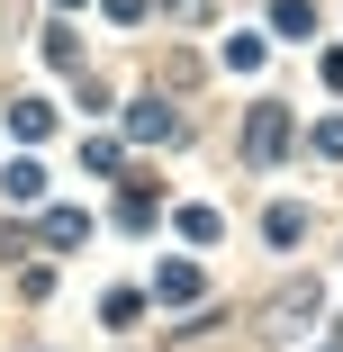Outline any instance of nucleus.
Masks as SVG:
<instances>
[{
	"mask_svg": "<svg viewBox=\"0 0 343 352\" xmlns=\"http://www.w3.org/2000/svg\"><path fill=\"white\" fill-rule=\"evenodd\" d=\"M316 154H343V118H316Z\"/></svg>",
	"mask_w": 343,
	"mask_h": 352,
	"instance_id": "nucleus-10",
	"label": "nucleus"
},
{
	"mask_svg": "<svg viewBox=\"0 0 343 352\" xmlns=\"http://www.w3.org/2000/svg\"><path fill=\"white\" fill-rule=\"evenodd\" d=\"M172 10H181V19H208V0H172Z\"/></svg>",
	"mask_w": 343,
	"mask_h": 352,
	"instance_id": "nucleus-12",
	"label": "nucleus"
},
{
	"mask_svg": "<svg viewBox=\"0 0 343 352\" xmlns=\"http://www.w3.org/2000/svg\"><path fill=\"white\" fill-rule=\"evenodd\" d=\"M126 135H135V145H181V118H172L163 100H135V109H126Z\"/></svg>",
	"mask_w": 343,
	"mask_h": 352,
	"instance_id": "nucleus-3",
	"label": "nucleus"
},
{
	"mask_svg": "<svg viewBox=\"0 0 343 352\" xmlns=\"http://www.w3.org/2000/svg\"><path fill=\"white\" fill-rule=\"evenodd\" d=\"M226 63H235V73H262V36L235 28V36H226Z\"/></svg>",
	"mask_w": 343,
	"mask_h": 352,
	"instance_id": "nucleus-8",
	"label": "nucleus"
},
{
	"mask_svg": "<svg viewBox=\"0 0 343 352\" xmlns=\"http://www.w3.org/2000/svg\"><path fill=\"white\" fill-rule=\"evenodd\" d=\"M316 316H325V289H316V280H289V289L271 298V316H262V334H271V343H289V334H307Z\"/></svg>",
	"mask_w": 343,
	"mask_h": 352,
	"instance_id": "nucleus-1",
	"label": "nucleus"
},
{
	"mask_svg": "<svg viewBox=\"0 0 343 352\" xmlns=\"http://www.w3.org/2000/svg\"><path fill=\"white\" fill-rule=\"evenodd\" d=\"M0 190H10V199H45V172H36V163H27V154H19V163H10V172H0Z\"/></svg>",
	"mask_w": 343,
	"mask_h": 352,
	"instance_id": "nucleus-6",
	"label": "nucleus"
},
{
	"mask_svg": "<svg viewBox=\"0 0 343 352\" xmlns=\"http://www.w3.org/2000/svg\"><path fill=\"white\" fill-rule=\"evenodd\" d=\"M154 298H163V307H190V298H199V262H163V271H154Z\"/></svg>",
	"mask_w": 343,
	"mask_h": 352,
	"instance_id": "nucleus-4",
	"label": "nucleus"
},
{
	"mask_svg": "<svg viewBox=\"0 0 343 352\" xmlns=\"http://www.w3.org/2000/svg\"><path fill=\"white\" fill-rule=\"evenodd\" d=\"M271 28L280 36H316V0H271Z\"/></svg>",
	"mask_w": 343,
	"mask_h": 352,
	"instance_id": "nucleus-5",
	"label": "nucleus"
},
{
	"mask_svg": "<svg viewBox=\"0 0 343 352\" xmlns=\"http://www.w3.org/2000/svg\"><path fill=\"white\" fill-rule=\"evenodd\" d=\"M10 126H19V135H45V126H54V109H45V100H19V109H10Z\"/></svg>",
	"mask_w": 343,
	"mask_h": 352,
	"instance_id": "nucleus-9",
	"label": "nucleus"
},
{
	"mask_svg": "<svg viewBox=\"0 0 343 352\" xmlns=\"http://www.w3.org/2000/svg\"><path fill=\"white\" fill-rule=\"evenodd\" d=\"M280 154H289V109L262 100V109L244 118V163H280Z\"/></svg>",
	"mask_w": 343,
	"mask_h": 352,
	"instance_id": "nucleus-2",
	"label": "nucleus"
},
{
	"mask_svg": "<svg viewBox=\"0 0 343 352\" xmlns=\"http://www.w3.org/2000/svg\"><path fill=\"white\" fill-rule=\"evenodd\" d=\"M325 82H334V91H343V45H334V54H325Z\"/></svg>",
	"mask_w": 343,
	"mask_h": 352,
	"instance_id": "nucleus-11",
	"label": "nucleus"
},
{
	"mask_svg": "<svg viewBox=\"0 0 343 352\" xmlns=\"http://www.w3.org/2000/svg\"><path fill=\"white\" fill-rule=\"evenodd\" d=\"M262 235H271V244H298V235H307V208H271Z\"/></svg>",
	"mask_w": 343,
	"mask_h": 352,
	"instance_id": "nucleus-7",
	"label": "nucleus"
},
{
	"mask_svg": "<svg viewBox=\"0 0 343 352\" xmlns=\"http://www.w3.org/2000/svg\"><path fill=\"white\" fill-rule=\"evenodd\" d=\"M54 10H82V0H54Z\"/></svg>",
	"mask_w": 343,
	"mask_h": 352,
	"instance_id": "nucleus-13",
	"label": "nucleus"
}]
</instances>
